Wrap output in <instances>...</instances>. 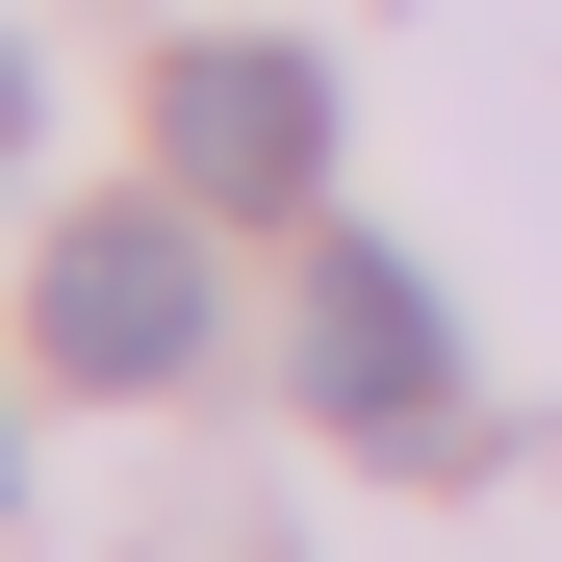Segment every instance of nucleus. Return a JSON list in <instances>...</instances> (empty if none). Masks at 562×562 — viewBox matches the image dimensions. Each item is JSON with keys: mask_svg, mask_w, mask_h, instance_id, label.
Here are the masks:
<instances>
[{"mask_svg": "<svg viewBox=\"0 0 562 562\" xmlns=\"http://www.w3.org/2000/svg\"><path fill=\"white\" fill-rule=\"evenodd\" d=\"M154 154H179V205H333V52H281V26H205L154 77Z\"/></svg>", "mask_w": 562, "mask_h": 562, "instance_id": "obj_1", "label": "nucleus"}, {"mask_svg": "<svg viewBox=\"0 0 562 562\" xmlns=\"http://www.w3.org/2000/svg\"><path fill=\"white\" fill-rule=\"evenodd\" d=\"M26 333H52V384H179V358H205V231L179 205H77Z\"/></svg>", "mask_w": 562, "mask_h": 562, "instance_id": "obj_2", "label": "nucleus"}, {"mask_svg": "<svg viewBox=\"0 0 562 562\" xmlns=\"http://www.w3.org/2000/svg\"><path fill=\"white\" fill-rule=\"evenodd\" d=\"M307 409H333V435H460V333H435V281H409L384 231L307 256Z\"/></svg>", "mask_w": 562, "mask_h": 562, "instance_id": "obj_3", "label": "nucleus"}, {"mask_svg": "<svg viewBox=\"0 0 562 562\" xmlns=\"http://www.w3.org/2000/svg\"><path fill=\"white\" fill-rule=\"evenodd\" d=\"M0 179H26V52H0Z\"/></svg>", "mask_w": 562, "mask_h": 562, "instance_id": "obj_4", "label": "nucleus"}]
</instances>
